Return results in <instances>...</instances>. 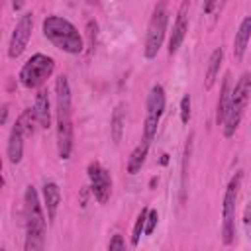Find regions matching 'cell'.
<instances>
[{"mask_svg": "<svg viewBox=\"0 0 251 251\" xmlns=\"http://www.w3.org/2000/svg\"><path fill=\"white\" fill-rule=\"evenodd\" d=\"M33 114L37 118V124L39 127L47 129L51 126V110H49V96H47V90L41 88L37 94H35V104H33Z\"/></svg>", "mask_w": 251, "mask_h": 251, "instance_id": "obj_16", "label": "cell"}, {"mask_svg": "<svg viewBox=\"0 0 251 251\" xmlns=\"http://www.w3.org/2000/svg\"><path fill=\"white\" fill-rule=\"evenodd\" d=\"M222 63H224V49L222 47H216L208 59V69H206V76H204V88L210 90L216 80H218V75H220V69H222Z\"/></svg>", "mask_w": 251, "mask_h": 251, "instance_id": "obj_17", "label": "cell"}, {"mask_svg": "<svg viewBox=\"0 0 251 251\" xmlns=\"http://www.w3.org/2000/svg\"><path fill=\"white\" fill-rule=\"evenodd\" d=\"M6 118H8V106L2 108V124H6Z\"/></svg>", "mask_w": 251, "mask_h": 251, "instance_id": "obj_25", "label": "cell"}, {"mask_svg": "<svg viewBox=\"0 0 251 251\" xmlns=\"http://www.w3.org/2000/svg\"><path fill=\"white\" fill-rule=\"evenodd\" d=\"M157 222H159L157 210H149V212H147V220H145V235H151V233H153Z\"/></svg>", "mask_w": 251, "mask_h": 251, "instance_id": "obj_22", "label": "cell"}, {"mask_svg": "<svg viewBox=\"0 0 251 251\" xmlns=\"http://www.w3.org/2000/svg\"><path fill=\"white\" fill-rule=\"evenodd\" d=\"M216 4H218V0H204V4H202L204 14H212L214 8H216Z\"/></svg>", "mask_w": 251, "mask_h": 251, "instance_id": "obj_24", "label": "cell"}, {"mask_svg": "<svg viewBox=\"0 0 251 251\" xmlns=\"http://www.w3.org/2000/svg\"><path fill=\"white\" fill-rule=\"evenodd\" d=\"M149 143H151V141L143 137V141L131 151V155H129V159H127V173H129V175H135V173L141 171V167H143V163H145V157H147V151H149Z\"/></svg>", "mask_w": 251, "mask_h": 251, "instance_id": "obj_18", "label": "cell"}, {"mask_svg": "<svg viewBox=\"0 0 251 251\" xmlns=\"http://www.w3.org/2000/svg\"><path fill=\"white\" fill-rule=\"evenodd\" d=\"M59 204H61V190H59L57 182H45L43 184V206L47 210V220L49 222L55 220Z\"/></svg>", "mask_w": 251, "mask_h": 251, "instance_id": "obj_15", "label": "cell"}, {"mask_svg": "<svg viewBox=\"0 0 251 251\" xmlns=\"http://www.w3.org/2000/svg\"><path fill=\"white\" fill-rule=\"evenodd\" d=\"M57 92V151L63 161L73 151V120H71V88L67 76H59L55 82Z\"/></svg>", "mask_w": 251, "mask_h": 251, "instance_id": "obj_2", "label": "cell"}, {"mask_svg": "<svg viewBox=\"0 0 251 251\" xmlns=\"http://www.w3.org/2000/svg\"><path fill=\"white\" fill-rule=\"evenodd\" d=\"M24 127L20 124V120L14 124L12 131H10V137H8V159L12 165H18L22 161V155H24Z\"/></svg>", "mask_w": 251, "mask_h": 251, "instance_id": "obj_12", "label": "cell"}, {"mask_svg": "<svg viewBox=\"0 0 251 251\" xmlns=\"http://www.w3.org/2000/svg\"><path fill=\"white\" fill-rule=\"evenodd\" d=\"M37 190L29 184L24 192V224H25V251H39L45 247V214Z\"/></svg>", "mask_w": 251, "mask_h": 251, "instance_id": "obj_1", "label": "cell"}, {"mask_svg": "<svg viewBox=\"0 0 251 251\" xmlns=\"http://www.w3.org/2000/svg\"><path fill=\"white\" fill-rule=\"evenodd\" d=\"M124 126H126V114H124V106H116L112 120H110V133H112V141L120 143L122 135H124Z\"/></svg>", "mask_w": 251, "mask_h": 251, "instance_id": "obj_19", "label": "cell"}, {"mask_svg": "<svg viewBox=\"0 0 251 251\" xmlns=\"http://www.w3.org/2000/svg\"><path fill=\"white\" fill-rule=\"evenodd\" d=\"M41 29H43V35L47 37V41L61 49L63 53H69V55H78L84 47V41H82V35L78 33V29L65 18L61 16H47L41 24Z\"/></svg>", "mask_w": 251, "mask_h": 251, "instance_id": "obj_3", "label": "cell"}, {"mask_svg": "<svg viewBox=\"0 0 251 251\" xmlns=\"http://www.w3.org/2000/svg\"><path fill=\"white\" fill-rule=\"evenodd\" d=\"M167 22H169V14H167V6L165 2H159L151 14V20H149V25H147V35H145V47H143V55L145 59H155L161 45H163V39H165V33H167Z\"/></svg>", "mask_w": 251, "mask_h": 251, "instance_id": "obj_7", "label": "cell"}, {"mask_svg": "<svg viewBox=\"0 0 251 251\" xmlns=\"http://www.w3.org/2000/svg\"><path fill=\"white\" fill-rule=\"evenodd\" d=\"M249 96H251V75L243 73L239 76V80L235 82V86L231 88V102H229V110H227V116L224 122V135L227 139L233 137V133L237 131L241 118L245 114Z\"/></svg>", "mask_w": 251, "mask_h": 251, "instance_id": "obj_4", "label": "cell"}, {"mask_svg": "<svg viewBox=\"0 0 251 251\" xmlns=\"http://www.w3.org/2000/svg\"><path fill=\"white\" fill-rule=\"evenodd\" d=\"M229 102H231V75L227 73L222 80L220 98H218V106H216V124L218 126H224L227 110H229Z\"/></svg>", "mask_w": 251, "mask_h": 251, "instance_id": "obj_14", "label": "cell"}, {"mask_svg": "<svg viewBox=\"0 0 251 251\" xmlns=\"http://www.w3.org/2000/svg\"><path fill=\"white\" fill-rule=\"evenodd\" d=\"M241 173H235L231 180L227 182L226 194H224V204H222V241L224 245H231L235 239V202L239 196V186H241Z\"/></svg>", "mask_w": 251, "mask_h": 251, "instance_id": "obj_5", "label": "cell"}, {"mask_svg": "<svg viewBox=\"0 0 251 251\" xmlns=\"http://www.w3.org/2000/svg\"><path fill=\"white\" fill-rule=\"evenodd\" d=\"M147 212H149V208H143V210L139 212V216H137L135 224H133V231H131V245H133V247H137V245H139V239H141V235L145 233V220H147Z\"/></svg>", "mask_w": 251, "mask_h": 251, "instance_id": "obj_20", "label": "cell"}, {"mask_svg": "<svg viewBox=\"0 0 251 251\" xmlns=\"http://www.w3.org/2000/svg\"><path fill=\"white\" fill-rule=\"evenodd\" d=\"M86 175H88V182H90V190L96 198L98 204H106L108 198H110V192H112V176L110 173L98 163V161H92L86 169Z\"/></svg>", "mask_w": 251, "mask_h": 251, "instance_id": "obj_10", "label": "cell"}, {"mask_svg": "<svg viewBox=\"0 0 251 251\" xmlns=\"http://www.w3.org/2000/svg\"><path fill=\"white\" fill-rule=\"evenodd\" d=\"M165 104H167L165 88H163L161 84L151 86V90H149V94H147L145 122H143V137L149 139V141H151V139L155 137V133H157L161 116H163V112H165Z\"/></svg>", "mask_w": 251, "mask_h": 251, "instance_id": "obj_8", "label": "cell"}, {"mask_svg": "<svg viewBox=\"0 0 251 251\" xmlns=\"http://www.w3.org/2000/svg\"><path fill=\"white\" fill-rule=\"evenodd\" d=\"M22 4L24 0H14V10H22Z\"/></svg>", "mask_w": 251, "mask_h": 251, "instance_id": "obj_26", "label": "cell"}, {"mask_svg": "<svg viewBox=\"0 0 251 251\" xmlns=\"http://www.w3.org/2000/svg\"><path fill=\"white\" fill-rule=\"evenodd\" d=\"M186 31H188V2H182V6L176 12V20H175V25H173V31H171L169 55H175L180 49V45L186 37Z\"/></svg>", "mask_w": 251, "mask_h": 251, "instance_id": "obj_11", "label": "cell"}, {"mask_svg": "<svg viewBox=\"0 0 251 251\" xmlns=\"http://www.w3.org/2000/svg\"><path fill=\"white\" fill-rule=\"evenodd\" d=\"M126 247V243H124V239H122V235H114L112 239H110V243H108V249L110 251H114V249H124Z\"/></svg>", "mask_w": 251, "mask_h": 251, "instance_id": "obj_23", "label": "cell"}, {"mask_svg": "<svg viewBox=\"0 0 251 251\" xmlns=\"http://www.w3.org/2000/svg\"><path fill=\"white\" fill-rule=\"evenodd\" d=\"M190 120V94H184L180 100V122L188 124Z\"/></svg>", "mask_w": 251, "mask_h": 251, "instance_id": "obj_21", "label": "cell"}, {"mask_svg": "<svg viewBox=\"0 0 251 251\" xmlns=\"http://www.w3.org/2000/svg\"><path fill=\"white\" fill-rule=\"evenodd\" d=\"M31 29H33V14L31 12H25L20 16L14 31H12V37H10V43H8V57L10 59H18L25 47H27V41L31 37Z\"/></svg>", "mask_w": 251, "mask_h": 251, "instance_id": "obj_9", "label": "cell"}, {"mask_svg": "<svg viewBox=\"0 0 251 251\" xmlns=\"http://www.w3.org/2000/svg\"><path fill=\"white\" fill-rule=\"evenodd\" d=\"M249 39H251V16H245L235 31V37H233V57L237 61L243 59L245 51H247V45H249Z\"/></svg>", "mask_w": 251, "mask_h": 251, "instance_id": "obj_13", "label": "cell"}, {"mask_svg": "<svg viewBox=\"0 0 251 251\" xmlns=\"http://www.w3.org/2000/svg\"><path fill=\"white\" fill-rule=\"evenodd\" d=\"M53 69H55V61L49 55L35 53L24 63V67L20 71V82L29 90L39 88L53 75Z\"/></svg>", "mask_w": 251, "mask_h": 251, "instance_id": "obj_6", "label": "cell"}]
</instances>
